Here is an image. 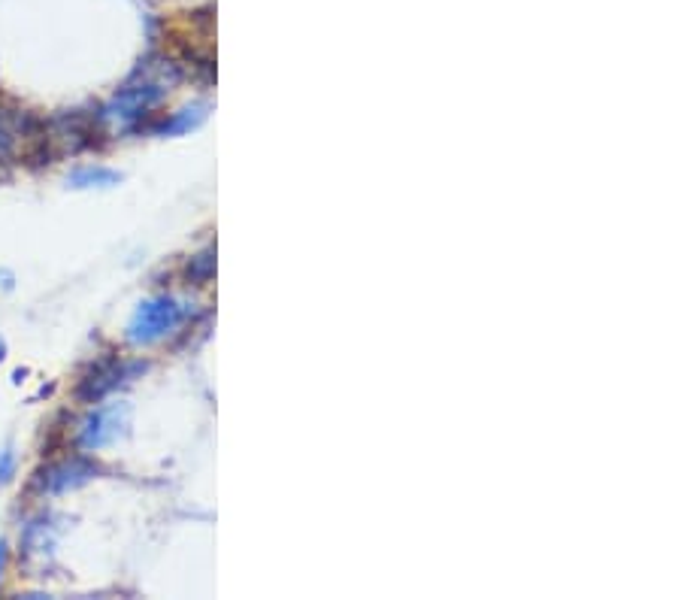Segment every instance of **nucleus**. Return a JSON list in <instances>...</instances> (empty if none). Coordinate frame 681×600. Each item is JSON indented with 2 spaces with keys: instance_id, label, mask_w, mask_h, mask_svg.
<instances>
[{
  "instance_id": "10",
  "label": "nucleus",
  "mask_w": 681,
  "mask_h": 600,
  "mask_svg": "<svg viewBox=\"0 0 681 600\" xmlns=\"http://www.w3.org/2000/svg\"><path fill=\"white\" fill-rule=\"evenodd\" d=\"M4 564H7V543L0 540V576H4Z\"/></svg>"
},
{
  "instance_id": "4",
  "label": "nucleus",
  "mask_w": 681,
  "mask_h": 600,
  "mask_svg": "<svg viewBox=\"0 0 681 600\" xmlns=\"http://www.w3.org/2000/svg\"><path fill=\"white\" fill-rule=\"evenodd\" d=\"M91 476H94V467H91V464H85V461H67V464L49 470V476H46V491H52V494L70 491V488L85 485Z\"/></svg>"
},
{
  "instance_id": "7",
  "label": "nucleus",
  "mask_w": 681,
  "mask_h": 600,
  "mask_svg": "<svg viewBox=\"0 0 681 600\" xmlns=\"http://www.w3.org/2000/svg\"><path fill=\"white\" fill-rule=\"evenodd\" d=\"M122 176L116 170H106V167H85V170H76L70 176V182L76 188H91V185H116Z\"/></svg>"
},
{
  "instance_id": "5",
  "label": "nucleus",
  "mask_w": 681,
  "mask_h": 600,
  "mask_svg": "<svg viewBox=\"0 0 681 600\" xmlns=\"http://www.w3.org/2000/svg\"><path fill=\"white\" fill-rule=\"evenodd\" d=\"M122 376H125V367L122 364H109V367L91 373V379H85V385L79 388V394L85 400H100L103 394H109L112 388L122 382Z\"/></svg>"
},
{
  "instance_id": "9",
  "label": "nucleus",
  "mask_w": 681,
  "mask_h": 600,
  "mask_svg": "<svg viewBox=\"0 0 681 600\" xmlns=\"http://www.w3.org/2000/svg\"><path fill=\"white\" fill-rule=\"evenodd\" d=\"M16 464H19V455H16L13 446H7L4 452H0V485L16 476Z\"/></svg>"
},
{
  "instance_id": "1",
  "label": "nucleus",
  "mask_w": 681,
  "mask_h": 600,
  "mask_svg": "<svg viewBox=\"0 0 681 600\" xmlns=\"http://www.w3.org/2000/svg\"><path fill=\"white\" fill-rule=\"evenodd\" d=\"M182 322H185L182 304H176L173 297H152L134 310L128 322V340L134 346H152L167 340Z\"/></svg>"
},
{
  "instance_id": "8",
  "label": "nucleus",
  "mask_w": 681,
  "mask_h": 600,
  "mask_svg": "<svg viewBox=\"0 0 681 600\" xmlns=\"http://www.w3.org/2000/svg\"><path fill=\"white\" fill-rule=\"evenodd\" d=\"M203 122V110H182L173 122L161 125V134H182L188 128H197Z\"/></svg>"
},
{
  "instance_id": "6",
  "label": "nucleus",
  "mask_w": 681,
  "mask_h": 600,
  "mask_svg": "<svg viewBox=\"0 0 681 600\" xmlns=\"http://www.w3.org/2000/svg\"><path fill=\"white\" fill-rule=\"evenodd\" d=\"M22 146V122L13 113L0 110V164L10 161Z\"/></svg>"
},
{
  "instance_id": "11",
  "label": "nucleus",
  "mask_w": 681,
  "mask_h": 600,
  "mask_svg": "<svg viewBox=\"0 0 681 600\" xmlns=\"http://www.w3.org/2000/svg\"><path fill=\"white\" fill-rule=\"evenodd\" d=\"M4 352H7V346H4V340H0V361H4Z\"/></svg>"
},
{
  "instance_id": "3",
  "label": "nucleus",
  "mask_w": 681,
  "mask_h": 600,
  "mask_svg": "<svg viewBox=\"0 0 681 600\" xmlns=\"http://www.w3.org/2000/svg\"><path fill=\"white\" fill-rule=\"evenodd\" d=\"M131 425V410L125 404H109V407H100L94 410L82 428H79V443L82 449L88 452H97V449H106L116 443Z\"/></svg>"
},
{
  "instance_id": "2",
  "label": "nucleus",
  "mask_w": 681,
  "mask_h": 600,
  "mask_svg": "<svg viewBox=\"0 0 681 600\" xmlns=\"http://www.w3.org/2000/svg\"><path fill=\"white\" fill-rule=\"evenodd\" d=\"M170 82L158 79V76H143L140 82H128L116 97L109 100L106 110H103V119L112 122V125H134L137 119H143L152 107H158L161 100L167 97V88Z\"/></svg>"
}]
</instances>
